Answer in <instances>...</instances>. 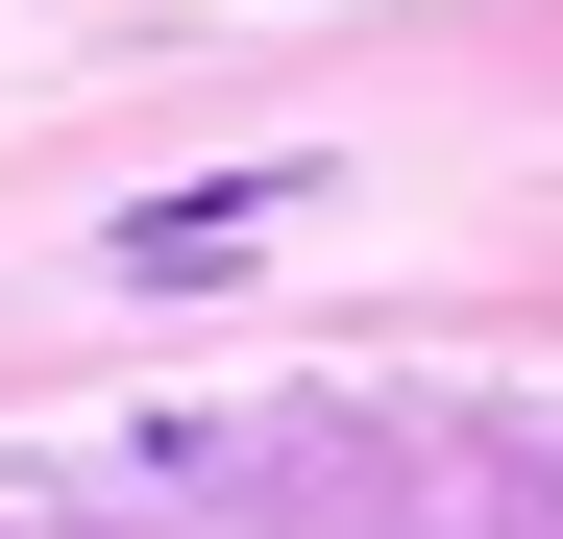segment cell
I'll return each instance as SVG.
<instances>
[{
    "label": "cell",
    "instance_id": "6da1fadb",
    "mask_svg": "<svg viewBox=\"0 0 563 539\" xmlns=\"http://www.w3.org/2000/svg\"><path fill=\"white\" fill-rule=\"evenodd\" d=\"M295 197H319V172H221V197H147V221H123V270H147V295H197V270H245Z\"/></svg>",
    "mask_w": 563,
    "mask_h": 539
}]
</instances>
